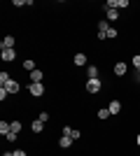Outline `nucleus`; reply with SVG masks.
Segmentation results:
<instances>
[{
    "instance_id": "0eeeda50",
    "label": "nucleus",
    "mask_w": 140,
    "mask_h": 156,
    "mask_svg": "<svg viewBox=\"0 0 140 156\" xmlns=\"http://www.w3.org/2000/svg\"><path fill=\"white\" fill-rule=\"evenodd\" d=\"M5 89H7V93H19V84H16V82H12V79L5 84Z\"/></svg>"
},
{
    "instance_id": "7ed1b4c3",
    "label": "nucleus",
    "mask_w": 140,
    "mask_h": 156,
    "mask_svg": "<svg viewBox=\"0 0 140 156\" xmlns=\"http://www.w3.org/2000/svg\"><path fill=\"white\" fill-rule=\"evenodd\" d=\"M107 30H110V23L107 21H98V40H105Z\"/></svg>"
},
{
    "instance_id": "4468645a",
    "label": "nucleus",
    "mask_w": 140,
    "mask_h": 156,
    "mask_svg": "<svg viewBox=\"0 0 140 156\" xmlns=\"http://www.w3.org/2000/svg\"><path fill=\"white\" fill-rule=\"evenodd\" d=\"M9 130H12V124H7V121H0V133H2V135H7Z\"/></svg>"
},
{
    "instance_id": "bb28decb",
    "label": "nucleus",
    "mask_w": 140,
    "mask_h": 156,
    "mask_svg": "<svg viewBox=\"0 0 140 156\" xmlns=\"http://www.w3.org/2000/svg\"><path fill=\"white\" fill-rule=\"evenodd\" d=\"M138 77H140V70H138Z\"/></svg>"
},
{
    "instance_id": "ddd939ff",
    "label": "nucleus",
    "mask_w": 140,
    "mask_h": 156,
    "mask_svg": "<svg viewBox=\"0 0 140 156\" xmlns=\"http://www.w3.org/2000/svg\"><path fill=\"white\" fill-rule=\"evenodd\" d=\"M119 19V9H107V21H117Z\"/></svg>"
},
{
    "instance_id": "1a4fd4ad",
    "label": "nucleus",
    "mask_w": 140,
    "mask_h": 156,
    "mask_svg": "<svg viewBox=\"0 0 140 156\" xmlns=\"http://www.w3.org/2000/svg\"><path fill=\"white\" fill-rule=\"evenodd\" d=\"M59 144H61V149H68V147H70V144H73V137H68V135H63L59 140Z\"/></svg>"
},
{
    "instance_id": "39448f33",
    "label": "nucleus",
    "mask_w": 140,
    "mask_h": 156,
    "mask_svg": "<svg viewBox=\"0 0 140 156\" xmlns=\"http://www.w3.org/2000/svg\"><path fill=\"white\" fill-rule=\"evenodd\" d=\"M0 56H2V61H14L16 58V51H14V49H2Z\"/></svg>"
},
{
    "instance_id": "9b49d317",
    "label": "nucleus",
    "mask_w": 140,
    "mask_h": 156,
    "mask_svg": "<svg viewBox=\"0 0 140 156\" xmlns=\"http://www.w3.org/2000/svg\"><path fill=\"white\" fill-rule=\"evenodd\" d=\"M2 49H14V37L12 35H7V37L2 40Z\"/></svg>"
},
{
    "instance_id": "a211bd4d",
    "label": "nucleus",
    "mask_w": 140,
    "mask_h": 156,
    "mask_svg": "<svg viewBox=\"0 0 140 156\" xmlns=\"http://www.w3.org/2000/svg\"><path fill=\"white\" fill-rule=\"evenodd\" d=\"M7 82H9V75H7V72H0V84L5 86Z\"/></svg>"
},
{
    "instance_id": "f03ea898",
    "label": "nucleus",
    "mask_w": 140,
    "mask_h": 156,
    "mask_svg": "<svg viewBox=\"0 0 140 156\" xmlns=\"http://www.w3.org/2000/svg\"><path fill=\"white\" fill-rule=\"evenodd\" d=\"M87 91H89V93H98V91H100L98 77H96V79H87Z\"/></svg>"
},
{
    "instance_id": "b1692460",
    "label": "nucleus",
    "mask_w": 140,
    "mask_h": 156,
    "mask_svg": "<svg viewBox=\"0 0 140 156\" xmlns=\"http://www.w3.org/2000/svg\"><path fill=\"white\" fill-rule=\"evenodd\" d=\"M5 98H7V89L2 86V89H0V100H5Z\"/></svg>"
},
{
    "instance_id": "6ab92c4d",
    "label": "nucleus",
    "mask_w": 140,
    "mask_h": 156,
    "mask_svg": "<svg viewBox=\"0 0 140 156\" xmlns=\"http://www.w3.org/2000/svg\"><path fill=\"white\" fill-rule=\"evenodd\" d=\"M5 140H9V142H14V140H19V135H16V133H12V130H9V133H7V135H5Z\"/></svg>"
},
{
    "instance_id": "20e7f679",
    "label": "nucleus",
    "mask_w": 140,
    "mask_h": 156,
    "mask_svg": "<svg viewBox=\"0 0 140 156\" xmlns=\"http://www.w3.org/2000/svg\"><path fill=\"white\" fill-rule=\"evenodd\" d=\"M107 110H110V114H119L121 112V103L119 100H110V107H107Z\"/></svg>"
},
{
    "instance_id": "412c9836",
    "label": "nucleus",
    "mask_w": 140,
    "mask_h": 156,
    "mask_svg": "<svg viewBox=\"0 0 140 156\" xmlns=\"http://www.w3.org/2000/svg\"><path fill=\"white\" fill-rule=\"evenodd\" d=\"M131 63H133V68H138V70H140V54H135V56H133V61H131Z\"/></svg>"
},
{
    "instance_id": "9d476101",
    "label": "nucleus",
    "mask_w": 140,
    "mask_h": 156,
    "mask_svg": "<svg viewBox=\"0 0 140 156\" xmlns=\"http://www.w3.org/2000/svg\"><path fill=\"white\" fill-rule=\"evenodd\" d=\"M87 77L89 79H96V77H98V68H96V65H89V68H87Z\"/></svg>"
},
{
    "instance_id": "5701e85b",
    "label": "nucleus",
    "mask_w": 140,
    "mask_h": 156,
    "mask_svg": "<svg viewBox=\"0 0 140 156\" xmlns=\"http://www.w3.org/2000/svg\"><path fill=\"white\" fill-rule=\"evenodd\" d=\"M70 137H73V140H80L82 133H80V130H73V133H70Z\"/></svg>"
},
{
    "instance_id": "423d86ee",
    "label": "nucleus",
    "mask_w": 140,
    "mask_h": 156,
    "mask_svg": "<svg viewBox=\"0 0 140 156\" xmlns=\"http://www.w3.org/2000/svg\"><path fill=\"white\" fill-rule=\"evenodd\" d=\"M114 75H117V77L126 75V63H119V61H117V63H114Z\"/></svg>"
},
{
    "instance_id": "dca6fc26",
    "label": "nucleus",
    "mask_w": 140,
    "mask_h": 156,
    "mask_svg": "<svg viewBox=\"0 0 140 156\" xmlns=\"http://www.w3.org/2000/svg\"><path fill=\"white\" fill-rule=\"evenodd\" d=\"M23 70H31V72H33L35 70V61H31V58L23 61Z\"/></svg>"
},
{
    "instance_id": "f8f14e48",
    "label": "nucleus",
    "mask_w": 140,
    "mask_h": 156,
    "mask_svg": "<svg viewBox=\"0 0 140 156\" xmlns=\"http://www.w3.org/2000/svg\"><path fill=\"white\" fill-rule=\"evenodd\" d=\"M73 63H75V65H84V63H87V56H84V54H75Z\"/></svg>"
},
{
    "instance_id": "f3484780",
    "label": "nucleus",
    "mask_w": 140,
    "mask_h": 156,
    "mask_svg": "<svg viewBox=\"0 0 140 156\" xmlns=\"http://www.w3.org/2000/svg\"><path fill=\"white\" fill-rule=\"evenodd\" d=\"M112 114H110V110H98V119H110Z\"/></svg>"
},
{
    "instance_id": "a878e982",
    "label": "nucleus",
    "mask_w": 140,
    "mask_h": 156,
    "mask_svg": "<svg viewBox=\"0 0 140 156\" xmlns=\"http://www.w3.org/2000/svg\"><path fill=\"white\" fill-rule=\"evenodd\" d=\"M135 142H138V147H140V135H138V137H135Z\"/></svg>"
},
{
    "instance_id": "2eb2a0df",
    "label": "nucleus",
    "mask_w": 140,
    "mask_h": 156,
    "mask_svg": "<svg viewBox=\"0 0 140 156\" xmlns=\"http://www.w3.org/2000/svg\"><path fill=\"white\" fill-rule=\"evenodd\" d=\"M31 82H42V70H33L31 72Z\"/></svg>"
},
{
    "instance_id": "f257e3e1",
    "label": "nucleus",
    "mask_w": 140,
    "mask_h": 156,
    "mask_svg": "<svg viewBox=\"0 0 140 156\" xmlns=\"http://www.w3.org/2000/svg\"><path fill=\"white\" fill-rule=\"evenodd\" d=\"M28 93L35 96V98L45 96V84H42V82H31V84H28Z\"/></svg>"
},
{
    "instance_id": "4be33fe9",
    "label": "nucleus",
    "mask_w": 140,
    "mask_h": 156,
    "mask_svg": "<svg viewBox=\"0 0 140 156\" xmlns=\"http://www.w3.org/2000/svg\"><path fill=\"white\" fill-rule=\"evenodd\" d=\"M107 37H117V28L110 26V30H107Z\"/></svg>"
},
{
    "instance_id": "393cba45",
    "label": "nucleus",
    "mask_w": 140,
    "mask_h": 156,
    "mask_svg": "<svg viewBox=\"0 0 140 156\" xmlns=\"http://www.w3.org/2000/svg\"><path fill=\"white\" fill-rule=\"evenodd\" d=\"M12 156H26V151H23V149H16V151H12Z\"/></svg>"
},
{
    "instance_id": "aec40b11",
    "label": "nucleus",
    "mask_w": 140,
    "mask_h": 156,
    "mask_svg": "<svg viewBox=\"0 0 140 156\" xmlns=\"http://www.w3.org/2000/svg\"><path fill=\"white\" fill-rule=\"evenodd\" d=\"M19 130H21V124H19V121H12V133L19 135Z\"/></svg>"
},
{
    "instance_id": "6e6552de",
    "label": "nucleus",
    "mask_w": 140,
    "mask_h": 156,
    "mask_svg": "<svg viewBox=\"0 0 140 156\" xmlns=\"http://www.w3.org/2000/svg\"><path fill=\"white\" fill-rule=\"evenodd\" d=\"M31 128H33V133H40V130L45 128V121H42V119H35L33 124H31Z\"/></svg>"
}]
</instances>
